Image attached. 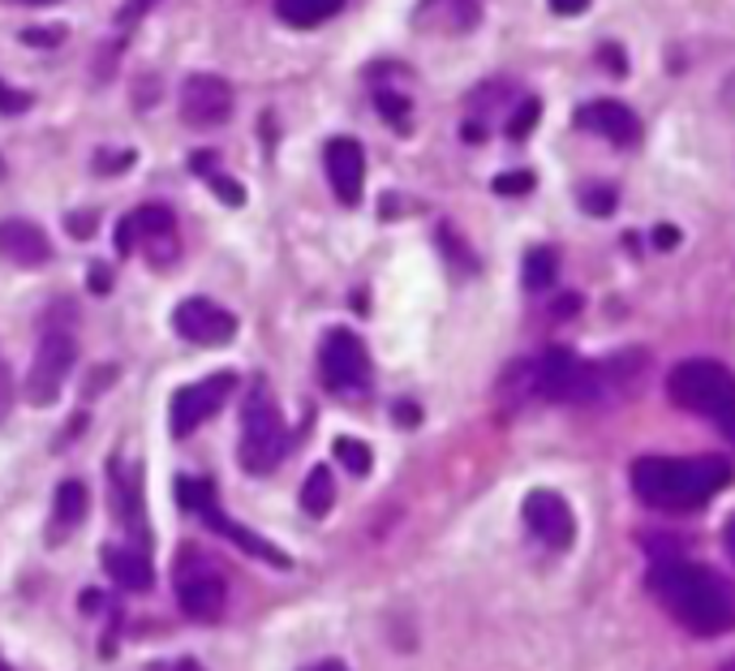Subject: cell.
<instances>
[{"mask_svg": "<svg viewBox=\"0 0 735 671\" xmlns=\"http://www.w3.org/2000/svg\"><path fill=\"white\" fill-rule=\"evenodd\" d=\"M649 590L697 637H723L735 628V590L714 568L662 560L649 572Z\"/></svg>", "mask_w": 735, "mask_h": 671, "instance_id": "obj_1", "label": "cell"}, {"mask_svg": "<svg viewBox=\"0 0 735 671\" xmlns=\"http://www.w3.org/2000/svg\"><path fill=\"white\" fill-rule=\"evenodd\" d=\"M732 465L723 457H641L633 465V491L649 508L662 513H684L710 504L719 491H727Z\"/></svg>", "mask_w": 735, "mask_h": 671, "instance_id": "obj_2", "label": "cell"}, {"mask_svg": "<svg viewBox=\"0 0 735 671\" xmlns=\"http://www.w3.org/2000/svg\"><path fill=\"white\" fill-rule=\"evenodd\" d=\"M667 396L688 413L710 417L735 444V374L710 358H688L671 370Z\"/></svg>", "mask_w": 735, "mask_h": 671, "instance_id": "obj_3", "label": "cell"}, {"mask_svg": "<svg viewBox=\"0 0 735 671\" xmlns=\"http://www.w3.org/2000/svg\"><path fill=\"white\" fill-rule=\"evenodd\" d=\"M285 457H289V426H285V417L276 410V401L267 396V388L254 383L242 410V448H237V461L249 473H271Z\"/></svg>", "mask_w": 735, "mask_h": 671, "instance_id": "obj_4", "label": "cell"}, {"mask_svg": "<svg viewBox=\"0 0 735 671\" xmlns=\"http://www.w3.org/2000/svg\"><path fill=\"white\" fill-rule=\"evenodd\" d=\"M530 392H538L546 401L589 405V401H602V392H606V370L586 358H577V354H568V349H546V354L530 366Z\"/></svg>", "mask_w": 735, "mask_h": 671, "instance_id": "obj_5", "label": "cell"}, {"mask_svg": "<svg viewBox=\"0 0 735 671\" xmlns=\"http://www.w3.org/2000/svg\"><path fill=\"white\" fill-rule=\"evenodd\" d=\"M74 358H78V345L65 327H48L40 349H35V361H31V374H26V401L31 405H52L74 370Z\"/></svg>", "mask_w": 735, "mask_h": 671, "instance_id": "obj_6", "label": "cell"}, {"mask_svg": "<svg viewBox=\"0 0 735 671\" xmlns=\"http://www.w3.org/2000/svg\"><path fill=\"white\" fill-rule=\"evenodd\" d=\"M233 388H237V374H229V370H220V374H211V379H198V383L177 388V392H172V410H168V426H172V435H177V439L194 435L207 417H215V413H220V405L233 396Z\"/></svg>", "mask_w": 735, "mask_h": 671, "instance_id": "obj_7", "label": "cell"}, {"mask_svg": "<svg viewBox=\"0 0 735 671\" xmlns=\"http://www.w3.org/2000/svg\"><path fill=\"white\" fill-rule=\"evenodd\" d=\"M319 374L332 392H361L370 383V354L353 332H327L319 349Z\"/></svg>", "mask_w": 735, "mask_h": 671, "instance_id": "obj_8", "label": "cell"}, {"mask_svg": "<svg viewBox=\"0 0 735 671\" xmlns=\"http://www.w3.org/2000/svg\"><path fill=\"white\" fill-rule=\"evenodd\" d=\"M172 327L181 340L190 345H202V349H220L237 336V318L224 306L207 302V298H186L181 306L172 310Z\"/></svg>", "mask_w": 735, "mask_h": 671, "instance_id": "obj_9", "label": "cell"}, {"mask_svg": "<svg viewBox=\"0 0 735 671\" xmlns=\"http://www.w3.org/2000/svg\"><path fill=\"white\" fill-rule=\"evenodd\" d=\"M181 116L194 130H215L233 116V87L220 74H190L181 87Z\"/></svg>", "mask_w": 735, "mask_h": 671, "instance_id": "obj_10", "label": "cell"}, {"mask_svg": "<svg viewBox=\"0 0 735 671\" xmlns=\"http://www.w3.org/2000/svg\"><path fill=\"white\" fill-rule=\"evenodd\" d=\"M177 603H181V612L198 624H211V619H220L224 612V603H229V585H224V577L215 572V568H181V577H177Z\"/></svg>", "mask_w": 735, "mask_h": 671, "instance_id": "obj_11", "label": "cell"}, {"mask_svg": "<svg viewBox=\"0 0 735 671\" xmlns=\"http://www.w3.org/2000/svg\"><path fill=\"white\" fill-rule=\"evenodd\" d=\"M525 521H530V529L538 534L542 543L555 547V551H564V547L577 538L572 508H568V500L555 495V491H530V495H525Z\"/></svg>", "mask_w": 735, "mask_h": 671, "instance_id": "obj_12", "label": "cell"}, {"mask_svg": "<svg viewBox=\"0 0 735 671\" xmlns=\"http://www.w3.org/2000/svg\"><path fill=\"white\" fill-rule=\"evenodd\" d=\"M327 181L336 190V199L344 206H357L361 203V186H366V152L357 138H332L327 143Z\"/></svg>", "mask_w": 735, "mask_h": 671, "instance_id": "obj_13", "label": "cell"}, {"mask_svg": "<svg viewBox=\"0 0 735 671\" xmlns=\"http://www.w3.org/2000/svg\"><path fill=\"white\" fill-rule=\"evenodd\" d=\"M577 125L589 130V134H602L606 143L615 147H633L641 138V125H637V112L628 103L620 100H593L577 112Z\"/></svg>", "mask_w": 735, "mask_h": 671, "instance_id": "obj_14", "label": "cell"}, {"mask_svg": "<svg viewBox=\"0 0 735 671\" xmlns=\"http://www.w3.org/2000/svg\"><path fill=\"white\" fill-rule=\"evenodd\" d=\"M478 22H482L478 0H422L413 9V31H426V35H465Z\"/></svg>", "mask_w": 735, "mask_h": 671, "instance_id": "obj_15", "label": "cell"}, {"mask_svg": "<svg viewBox=\"0 0 735 671\" xmlns=\"http://www.w3.org/2000/svg\"><path fill=\"white\" fill-rule=\"evenodd\" d=\"M0 255L18 267H44L52 258V242L31 220H0Z\"/></svg>", "mask_w": 735, "mask_h": 671, "instance_id": "obj_16", "label": "cell"}, {"mask_svg": "<svg viewBox=\"0 0 735 671\" xmlns=\"http://www.w3.org/2000/svg\"><path fill=\"white\" fill-rule=\"evenodd\" d=\"M103 568H108V577L121 585V590H151L155 585V568H151L147 551H138V547H103Z\"/></svg>", "mask_w": 735, "mask_h": 671, "instance_id": "obj_17", "label": "cell"}, {"mask_svg": "<svg viewBox=\"0 0 735 671\" xmlns=\"http://www.w3.org/2000/svg\"><path fill=\"white\" fill-rule=\"evenodd\" d=\"M198 516H202V521H207L211 529H220V534H224L229 543H237L242 551H249V556H258V560H267V564H276V568H289V556H285L280 547H271L267 538H258V534H249L245 525H233V521H229V516L220 513L215 504H207V508H202V513H198Z\"/></svg>", "mask_w": 735, "mask_h": 671, "instance_id": "obj_18", "label": "cell"}, {"mask_svg": "<svg viewBox=\"0 0 735 671\" xmlns=\"http://www.w3.org/2000/svg\"><path fill=\"white\" fill-rule=\"evenodd\" d=\"M87 508H91V495L78 478H65L56 487V504H52V538L60 534H74L82 521H87Z\"/></svg>", "mask_w": 735, "mask_h": 671, "instance_id": "obj_19", "label": "cell"}, {"mask_svg": "<svg viewBox=\"0 0 735 671\" xmlns=\"http://www.w3.org/2000/svg\"><path fill=\"white\" fill-rule=\"evenodd\" d=\"M344 0H276V13L297 26V31H310V26H323L332 13H341Z\"/></svg>", "mask_w": 735, "mask_h": 671, "instance_id": "obj_20", "label": "cell"}, {"mask_svg": "<svg viewBox=\"0 0 735 671\" xmlns=\"http://www.w3.org/2000/svg\"><path fill=\"white\" fill-rule=\"evenodd\" d=\"M332 504H336V482H332V469L319 465V469H310V478L301 487V508L310 516H327Z\"/></svg>", "mask_w": 735, "mask_h": 671, "instance_id": "obj_21", "label": "cell"}, {"mask_svg": "<svg viewBox=\"0 0 735 671\" xmlns=\"http://www.w3.org/2000/svg\"><path fill=\"white\" fill-rule=\"evenodd\" d=\"M130 220H134V228H138V242H155V237H172V233H177L172 211L164 203L138 206V211H130Z\"/></svg>", "mask_w": 735, "mask_h": 671, "instance_id": "obj_22", "label": "cell"}, {"mask_svg": "<svg viewBox=\"0 0 735 671\" xmlns=\"http://www.w3.org/2000/svg\"><path fill=\"white\" fill-rule=\"evenodd\" d=\"M555 276H559V255L555 250L538 246V250L525 255V289L530 293H546L555 284Z\"/></svg>", "mask_w": 735, "mask_h": 671, "instance_id": "obj_23", "label": "cell"}, {"mask_svg": "<svg viewBox=\"0 0 735 671\" xmlns=\"http://www.w3.org/2000/svg\"><path fill=\"white\" fill-rule=\"evenodd\" d=\"M375 108L388 116V125H392L396 134H409L413 130V103L404 100L400 91H388V87H379L375 91Z\"/></svg>", "mask_w": 735, "mask_h": 671, "instance_id": "obj_24", "label": "cell"}, {"mask_svg": "<svg viewBox=\"0 0 735 671\" xmlns=\"http://www.w3.org/2000/svg\"><path fill=\"white\" fill-rule=\"evenodd\" d=\"M332 452H336V461H341L353 478H366V473H370V465H375L370 448H366L361 439H348V435H341V439L332 444Z\"/></svg>", "mask_w": 735, "mask_h": 671, "instance_id": "obj_25", "label": "cell"}, {"mask_svg": "<svg viewBox=\"0 0 735 671\" xmlns=\"http://www.w3.org/2000/svg\"><path fill=\"white\" fill-rule=\"evenodd\" d=\"M177 500H181V508H190V513H202L207 504H215V487H211V478H177Z\"/></svg>", "mask_w": 735, "mask_h": 671, "instance_id": "obj_26", "label": "cell"}, {"mask_svg": "<svg viewBox=\"0 0 735 671\" xmlns=\"http://www.w3.org/2000/svg\"><path fill=\"white\" fill-rule=\"evenodd\" d=\"M615 203H620L615 186H606V181H589V186H581V206H586L589 215H611Z\"/></svg>", "mask_w": 735, "mask_h": 671, "instance_id": "obj_27", "label": "cell"}, {"mask_svg": "<svg viewBox=\"0 0 735 671\" xmlns=\"http://www.w3.org/2000/svg\"><path fill=\"white\" fill-rule=\"evenodd\" d=\"M490 186H494V194H503V199H516V194H530V190L538 186V177H534L530 168H521V172H499Z\"/></svg>", "mask_w": 735, "mask_h": 671, "instance_id": "obj_28", "label": "cell"}, {"mask_svg": "<svg viewBox=\"0 0 735 671\" xmlns=\"http://www.w3.org/2000/svg\"><path fill=\"white\" fill-rule=\"evenodd\" d=\"M538 116H542V103L538 100H525L516 112H512V121L503 125L508 130V138H525L530 130H538Z\"/></svg>", "mask_w": 735, "mask_h": 671, "instance_id": "obj_29", "label": "cell"}, {"mask_svg": "<svg viewBox=\"0 0 735 671\" xmlns=\"http://www.w3.org/2000/svg\"><path fill=\"white\" fill-rule=\"evenodd\" d=\"M207 186H211V194H215L220 203H229V206L245 203V190L233 181V177H224V172H211V177H207Z\"/></svg>", "mask_w": 735, "mask_h": 671, "instance_id": "obj_30", "label": "cell"}, {"mask_svg": "<svg viewBox=\"0 0 735 671\" xmlns=\"http://www.w3.org/2000/svg\"><path fill=\"white\" fill-rule=\"evenodd\" d=\"M22 44H31V48H56V44H65V26H31V31H22Z\"/></svg>", "mask_w": 735, "mask_h": 671, "instance_id": "obj_31", "label": "cell"}, {"mask_svg": "<svg viewBox=\"0 0 735 671\" xmlns=\"http://www.w3.org/2000/svg\"><path fill=\"white\" fill-rule=\"evenodd\" d=\"M26 108H31V96H22V91H13V87L0 82V116H18Z\"/></svg>", "mask_w": 735, "mask_h": 671, "instance_id": "obj_32", "label": "cell"}, {"mask_svg": "<svg viewBox=\"0 0 735 671\" xmlns=\"http://www.w3.org/2000/svg\"><path fill=\"white\" fill-rule=\"evenodd\" d=\"M65 228H69V237H91L96 233V211H74V215H65Z\"/></svg>", "mask_w": 735, "mask_h": 671, "instance_id": "obj_33", "label": "cell"}, {"mask_svg": "<svg viewBox=\"0 0 735 671\" xmlns=\"http://www.w3.org/2000/svg\"><path fill=\"white\" fill-rule=\"evenodd\" d=\"M134 242H138V228H134V220L125 215V220L116 224V255H134Z\"/></svg>", "mask_w": 735, "mask_h": 671, "instance_id": "obj_34", "label": "cell"}, {"mask_svg": "<svg viewBox=\"0 0 735 671\" xmlns=\"http://www.w3.org/2000/svg\"><path fill=\"white\" fill-rule=\"evenodd\" d=\"M9 410H13V374H9V366L0 358V422L9 417Z\"/></svg>", "mask_w": 735, "mask_h": 671, "instance_id": "obj_35", "label": "cell"}, {"mask_svg": "<svg viewBox=\"0 0 735 671\" xmlns=\"http://www.w3.org/2000/svg\"><path fill=\"white\" fill-rule=\"evenodd\" d=\"M134 164V152H116V155H96V172H121Z\"/></svg>", "mask_w": 735, "mask_h": 671, "instance_id": "obj_36", "label": "cell"}, {"mask_svg": "<svg viewBox=\"0 0 735 671\" xmlns=\"http://www.w3.org/2000/svg\"><path fill=\"white\" fill-rule=\"evenodd\" d=\"M87 284H91V293H108V289H112V267L91 262V271H87Z\"/></svg>", "mask_w": 735, "mask_h": 671, "instance_id": "obj_37", "label": "cell"}, {"mask_svg": "<svg viewBox=\"0 0 735 671\" xmlns=\"http://www.w3.org/2000/svg\"><path fill=\"white\" fill-rule=\"evenodd\" d=\"M151 4H155V0H125V9H121V18H116V22H121V26H134V22L147 13Z\"/></svg>", "mask_w": 735, "mask_h": 671, "instance_id": "obj_38", "label": "cell"}, {"mask_svg": "<svg viewBox=\"0 0 735 671\" xmlns=\"http://www.w3.org/2000/svg\"><path fill=\"white\" fill-rule=\"evenodd\" d=\"M190 168H194L198 177H211V172L220 168V155H215V152H198L194 159H190Z\"/></svg>", "mask_w": 735, "mask_h": 671, "instance_id": "obj_39", "label": "cell"}, {"mask_svg": "<svg viewBox=\"0 0 735 671\" xmlns=\"http://www.w3.org/2000/svg\"><path fill=\"white\" fill-rule=\"evenodd\" d=\"M116 379V366H99V370H91V383H87V396H96L99 388H108Z\"/></svg>", "mask_w": 735, "mask_h": 671, "instance_id": "obj_40", "label": "cell"}, {"mask_svg": "<svg viewBox=\"0 0 735 671\" xmlns=\"http://www.w3.org/2000/svg\"><path fill=\"white\" fill-rule=\"evenodd\" d=\"M676 242H680V228H671V224H658V228H654V246H658V250H671Z\"/></svg>", "mask_w": 735, "mask_h": 671, "instance_id": "obj_41", "label": "cell"}, {"mask_svg": "<svg viewBox=\"0 0 735 671\" xmlns=\"http://www.w3.org/2000/svg\"><path fill=\"white\" fill-rule=\"evenodd\" d=\"M550 9L564 13V18H577V13H586L589 9V0H550Z\"/></svg>", "mask_w": 735, "mask_h": 671, "instance_id": "obj_42", "label": "cell"}, {"mask_svg": "<svg viewBox=\"0 0 735 671\" xmlns=\"http://www.w3.org/2000/svg\"><path fill=\"white\" fill-rule=\"evenodd\" d=\"M147 671H202L194 659H168V663H151Z\"/></svg>", "mask_w": 735, "mask_h": 671, "instance_id": "obj_43", "label": "cell"}, {"mask_svg": "<svg viewBox=\"0 0 735 671\" xmlns=\"http://www.w3.org/2000/svg\"><path fill=\"white\" fill-rule=\"evenodd\" d=\"M598 56H602V60H606L615 74H624V52H620V44H606V48L598 52Z\"/></svg>", "mask_w": 735, "mask_h": 671, "instance_id": "obj_44", "label": "cell"}, {"mask_svg": "<svg viewBox=\"0 0 735 671\" xmlns=\"http://www.w3.org/2000/svg\"><path fill=\"white\" fill-rule=\"evenodd\" d=\"M417 417H422L417 405H396V422H400V426H417Z\"/></svg>", "mask_w": 735, "mask_h": 671, "instance_id": "obj_45", "label": "cell"}, {"mask_svg": "<svg viewBox=\"0 0 735 671\" xmlns=\"http://www.w3.org/2000/svg\"><path fill=\"white\" fill-rule=\"evenodd\" d=\"M577 310H581V298H577V293H572V298H559V302H555V314H577Z\"/></svg>", "mask_w": 735, "mask_h": 671, "instance_id": "obj_46", "label": "cell"}, {"mask_svg": "<svg viewBox=\"0 0 735 671\" xmlns=\"http://www.w3.org/2000/svg\"><path fill=\"white\" fill-rule=\"evenodd\" d=\"M723 543H727V551L735 556V516L727 521V529H723Z\"/></svg>", "mask_w": 735, "mask_h": 671, "instance_id": "obj_47", "label": "cell"}, {"mask_svg": "<svg viewBox=\"0 0 735 671\" xmlns=\"http://www.w3.org/2000/svg\"><path fill=\"white\" fill-rule=\"evenodd\" d=\"M310 671H348L344 663H336V659H327V663H314Z\"/></svg>", "mask_w": 735, "mask_h": 671, "instance_id": "obj_48", "label": "cell"}, {"mask_svg": "<svg viewBox=\"0 0 735 671\" xmlns=\"http://www.w3.org/2000/svg\"><path fill=\"white\" fill-rule=\"evenodd\" d=\"M22 4H56V0H22Z\"/></svg>", "mask_w": 735, "mask_h": 671, "instance_id": "obj_49", "label": "cell"}, {"mask_svg": "<svg viewBox=\"0 0 735 671\" xmlns=\"http://www.w3.org/2000/svg\"><path fill=\"white\" fill-rule=\"evenodd\" d=\"M723 671H735V663H732V668H723Z\"/></svg>", "mask_w": 735, "mask_h": 671, "instance_id": "obj_50", "label": "cell"}, {"mask_svg": "<svg viewBox=\"0 0 735 671\" xmlns=\"http://www.w3.org/2000/svg\"><path fill=\"white\" fill-rule=\"evenodd\" d=\"M0 671H9V668H4V663H0Z\"/></svg>", "mask_w": 735, "mask_h": 671, "instance_id": "obj_51", "label": "cell"}]
</instances>
